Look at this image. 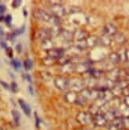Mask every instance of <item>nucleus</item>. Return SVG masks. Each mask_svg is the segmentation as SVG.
Segmentation results:
<instances>
[{"mask_svg":"<svg viewBox=\"0 0 129 130\" xmlns=\"http://www.w3.org/2000/svg\"><path fill=\"white\" fill-rule=\"evenodd\" d=\"M33 15L36 19H37V20L46 22H48V21L50 20V18L51 17V14H50L48 12H47L46 10H44L43 9L35 10L33 13Z\"/></svg>","mask_w":129,"mask_h":130,"instance_id":"f257e3e1","label":"nucleus"},{"mask_svg":"<svg viewBox=\"0 0 129 130\" xmlns=\"http://www.w3.org/2000/svg\"><path fill=\"white\" fill-rule=\"evenodd\" d=\"M50 10L51 12V15L55 16L58 18H63L64 15L66 14V9L63 7L61 4L58 5H51Z\"/></svg>","mask_w":129,"mask_h":130,"instance_id":"f03ea898","label":"nucleus"},{"mask_svg":"<svg viewBox=\"0 0 129 130\" xmlns=\"http://www.w3.org/2000/svg\"><path fill=\"white\" fill-rule=\"evenodd\" d=\"M54 84L57 89L63 90L68 87L69 80L63 76H57L54 79Z\"/></svg>","mask_w":129,"mask_h":130,"instance_id":"7ed1b4c3","label":"nucleus"},{"mask_svg":"<svg viewBox=\"0 0 129 130\" xmlns=\"http://www.w3.org/2000/svg\"><path fill=\"white\" fill-rule=\"evenodd\" d=\"M35 37L37 40H41V41L46 40V39L51 38L50 30L48 29H44V28L37 29L35 34Z\"/></svg>","mask_w":129,"mask_h":130,"instance_id":"20e7f679","label":"nucleus"},{"mask_svg":"<svg viewBox=\"0 0 129 130\" xmlns=\"http://www.w3.org/2000/svg\"><path fill=\"white\" fill-rule=\"evenodd\" d=\"M48 56L52 58L53 60H59L64 55V50L63 48H53L51 50L47 52Z\"/></svg>","mask_w":129,"mask_h":130,"instance_id":"39448f33","label":"nucleus"},{"mask_svg":"<svg viewBox=\"0 0 129 130\" xmlns=\"http://www.w3.org/2000/svg\"><path fill=\"white\" fill-rule=\"evenodd\" d=\"M77 120H78V121L79 123H81V124L86 125L91 120V116H90V114L88 113L82 112V113H79L78 114V116H77Z\"/></svg>","mask_w":129,"mask_h":130,"instance_id":"423d86ee","label":"nucleus"},{"mask_svg":"<svg viewBox=\"0 0 129 130\" xmlns=\"http://www.w3.org/2000/svg\"><path fill=\"white\" fill-rule=\"evenodd\" d=\"M74 38L76 39L78 41H84V40H86V39L88 38V34L84 30L78 29V30H76L75 32H74Z\"/></svg>","mask_w":129,"mask_h":130,"instance_id":"0eeeda50","label":"nucleus"},{"mask_svg":"<svg viewBox=\"0 0 129 130\" xmlns=\"http://www.w3.org/2000/svg\"><path fill=\"white\" fill-rule=\"evenodd\" d=\"M64 99L66 100V102H69V103H75L77 102V100H78V94H77L75 91H70L67 92L64 95Z\"/></svg>","mask_w":129,"mask_h":130,"instance_id":"6e6552de","label":"nucleus"},{"mask_svg":"<svg viewBox=\"0 0 129 130\" xmlns=\"http://www.w3.org/2000/svg\"><path fill=\"white\" fill-rule=\"evenodd\" d=\"M18 103H19V105H20L22 109L23 110L24 113L28 117H30V115H31V107L29 104L26 102H25L23 99H18Z\"/></svg>","mask_w":129,"mask_h":130,"instance_id":"1a4fd4ad","label":"nucleus"},{"mask_svg":"<svg viewBox=\"0 0 129 130\" xmlns=\"http://www.w3.org/2000/svg\"><path fill=\"white\" fill-rule=\"evenodd\" d=\"M54 46H55L54 42L51 41V38H48V39H46V40H44V41H42L41 44V49L45 50V51H47V52L51 50V48H55Z\"/></svg>","mask_w":129,"mask_h":130,"instance_id":"9d476101","label":"nucleus"},{"mask_svg":"<svg viewBox=\"0 0 129 130\" xmlns=\"http://www.w3.org/2000/svg\"><path fill=\"white\" fill-rule=\"evenodd\" d=\"M107 118L106 117L102 114H98L94 118V123L98 126H103L106 124Z\"/></svg>","mask_w":129,"mask_h":130,"instance_id":"9b49d317","label":"nucleus"},{"mask_svg":"<svg viewBox=\"0 0 129 130\" xmlns=\"http://www.w3.org/2000/svg\"><path fill=\"white\" fill-rule=\"evenodd\" d=\"M60 36L63 38L66 41H70L74 38V32L69 31V30H63L62 31Z\"/></svg>","mask_w":129,"mask_h":130,"instance_id":"f8f14e48","label":"nucleus"},{"mask_svg":"<svg viewBox=\"0 0 129 130\" xmlns=\"http://www.w3.org/2000/svg\"><path fill=\"white\" fill-rule=\"evenodd\" d=\"M105 32L106 35H114L117 34V28L113 24H107L105 26Z\"/></svg>","mask_w":129,"mask_h":130,"instance_id":"ddd939ff","label":"nucleus"},{"mask_svg":"<svg viewBox=\"0 0 129 130\" xmlns=\"http://www.w3.org/2000/svg\"><path fill=\"white\" fill-rule=\"evenodd\" d=\"M50 30V34H51V37H59L60 36L61 32L63 31V29L60 28V25H56V26H52L51 29H49Z\"/></svg>","mask_w":129,"mask_h":130,"instance_id":"4468645a","label":"nucleus"},{"mask_svg":"<svg viewBox=\"0 0 129 130\" xmlns=\"http://www.w3.org/2000/svg\"><path fill=\"white\" fill-rule=\"evenodd\" d=\"M68 87H70V89L72 90V91H74V90H81L82 85H81V83L79 81H77V80H71V81H70L69 80Z\"/></svg>","mask_w":129,"mask_h":130,"instance_id":"2eb2a0df","label":"nucleus"},{"mask_svg":"<svg viewBox=\"0 0 129 130\" xmlns=\"http://www.w3.org/2000/svg\"><path fill=\"white\" fill-rule=\"evenodd\" d=\"M74 69H75L74 65L70 62V63H67L66 64L63 65L60 71L62 73H70V72H71V71H73Z\"/></svg>","mask_w":129,"mask_h":130,"instance_id":"dca6fc26","label":"nucleus"},{"mask_svg":"<svg viewBox=\"0 0 129 130\" xmlns=\"http://www.w3.org/2000/svg\"><path fill=\"white\" fill-rule=\"evenodd\" d=\"M12 116H13V118H14V122L17 125H19V123H20V121H21L20 113H19L16 109H13L12 110Z\"/></svg>","mask_w":129,"mask_h":130,"instance_id":"f3484780","label":"nucleus"},{"mask_svg":"<svg viewBox=\"0 0 129 130\" xmlns=\"http://www.w3.org/2000/svg\"><path fill=\"white\" fill-rule=\"evenodd\" d=\"M48 23H49L51 25V27H52V26H56V25H60V18H56L55 16L51 15L50 20L48 21Z\"/></svg>","mask_w":129,"mask_h":130,"instance_id":"a211bd4d","label":"nucleus"},{"mask_svg":"<svg viewBox=\"0 0 129 130\" xmlns=\"http://www.w3.org/2000/svg\"><path fill=\"white\" fill-rule=\"evenodd\" d=\"M70 58L69 57V56H66V55H63L61 58H60V59L58 60L59 63L61 64L62 66L67 63H70Z\"/></svg>","mask_w":129,"mask_h":130,"instance_id":"6ab92c4d","label":"nucleus"},{"mask_svg":"<svg viewBox=\"0 0 129 130\" xmlns=\"http://www.w3.org/2000/svg\"><path fill=\"white\" fill-rule=\"evenodd\" d=\"M109 59H110L112 63H118L120 60V58L119 56V54L114 53L110 54V56H109Z\"/></svg>","mask_w":129,"mask_h":130,"instance_id":"aec40b11","label":"nucleus"},{"mask_svg":"<svg viewBox=\"0 0 129 130\" xmlns=\"http://www.w3.org/2000/svg\"><path fill=\"white\" fill-rule=\"evenodd\" d=\"M11 64H12V66L14 67V68L15 69V71H19L22 67L21 62L18 60H16V59H14V60H11Z\"/></svg>","mask_w":129,"mask_h":130,"instance_id":"412c9836","label":"nucleus"},{"mask_svg":"<svg viewBox=\"0 0 129 130\" xmlns=\"http://www.w3.org/2000/svg\"><path fill=\"white\" fill-rule=\"evenodd\" d=\"M24 68L25 70H30L33 68V62L30 59H26L24 61Z\"/></svg>","mask_w":129,"mask_h":130,"instance_id":"4be33fe9","label":"nucleus"},{"mask_svg":"<svg viewBox=\"0 0 129 130\" xmlns=\"http://www.w3.org/2000/svg\"><path fill=\"white\" fill-rule=\"evenodd\" d=\"M41 77L42 79L44 80V81H49L51 79V75L49 72H48V71H42V72L41 73Z\"/></svg>","mask_w":129,"mask_h":130,"instance_id":"5701e85b","label":"nucleus"},{"mask_svg":"<svg viewBox=\"0 0 129 130\" xmlns=\"http://www.w3.org/2000/svg\"><path fill=\"white\" fill-rule=\"evenodd\" d=\"M115 40H116V41H117V43H119V44H123L124 42V41H125V38H124V37L122 34H118L116 35Z\"/></svg>","mask_w":129,"mask_h":130,"instance_id":"b1692460","label":"nucleus"},{"mask_svg":"<svg viewBox=\"0 0 129 130\" xmlns=\"http://www.w3.org/2000/svg\"><path fill=\"white\" fill-rule=\"evenodd\" d=\"M25 25H23V26H22V27H20V28L17 29L14 32H13V34H14L15 37L17 36V35H21V34H22L23 32H25Z\"/></svg>","mask_w":129,"mask_h":130,"instance_id":"393cba45","label":"nucleus"},{"mask_svg":"<svg viewBox=\"0 0 129 130\" xmlns=\"http://www.w3.org/2000/svg\"><path fill=\"white\" fill-rule=\"evenodd\" d=\"M101 41H103V43H104L105 45H108V44H110L111 39H110V37H109L108 35H105V36H103V37H102Z\"/></svg>","mask_w":129,"mask_h":130,"instance_id":"a878e982","label":"nucleus"},{"mask_svg":"<svg viewBox=\"0 0 129 130\" xmlns=\"http://www.w3.org/2000/svg\"><path fill=\"white\" fill-rule=\"evenodd\" d=\"M55 60H53L52 58H51L49 56H48L47 58H45V59H44V64H46V65H51V64H53Z\"/></svg>","mask_w":129,"mask_h":130,"instance_id":"bb28decb","label":"nucleus"},{"mask_svg":"<svg viewBox=\"0 0 129 130\" xmlns=\"http://www.w3.org/2000/svg\"><path fill=\"white\" fill-rule=\"evenodd\" d=\"M22 3V2L21 0H14V1H13V3H12V6L14 8H17L21 6Z\"/></svg>","mask_w":129,"mask_h":130,"instance_id":"cd10ccee","label":"nucleus"},{"mask_svg":"<svg viewBox=\"0 0 129 130\" xmlns=\"http://www.w3.org/2000/svg\"><path fill=\"white\" fill-rule=\"evenodd\" d=\"M34 116H35V122H36V127H37V128H39L40 124H41V120H40L39 117H38V115H37V113H36V112H35V113H34Z\"/></svg>","mask_w":129,"mask_h":130,"instance_id":"c85d7f7f","label":"nucleus"},{"mask_svg":"<svg viewBox=\"0 0 129 130\" xmlns=\"http://www.w3.org/2000/svg\"><path fill=\"white\" fill-rule=\"evenodd\" d=\"M10 90H12V91H14V92H17V85L16 83L13 82L11 83V85H10Z\"/></svg>","mask_w":129,"mask_h":130,"instance_id":"c756f323","label":"nucleus"},{"mask_svg":"<svg viewBox=\"0 0 129 130\" xmlns=\"http://www.w3.org/2000/svg\"><path fill=\"white\" fill-rule=\"evenodd\" d=\"M4 21L7 24V25H10L11 23V21H12V17L11 15H7V16H6L4 18Z\"/></svg>","mask_w":129,"mask_h":130,"instance_id":"7c9ffc66","label":"nucleus"},{"mask_svg":"<svg viewBox=\"0 0 129 130\" xmlns=\"http://www.w3.org/2000/svg\"><path fill=\"white\" fill-rule=\"evenodd\" d=\"M0 83H1V85H2L5 89H6V90H10V87L6 83L3 82V81H2V80H0Z\"/></svg>","mask_w":129,"mask_h":130,"instance_id":"2f4dec72","label":"nucleus"},{"mask_svg":"<svg viewBox=\"0 0 129 130\" xmlns=\"http://www.w3.org/2000/svg\"><path fill=\"white\" fill-rule=\"evenodd\" d=\"M15 48H16V51L17 52V53H21V52H22V44H17L16 45Z\"/></svg>","mask_w":129,"mask_h":130,"instance_id":"473e14b6","label":"nucleus"},{"mask_svg":"<svg viewBox=\"0 0 129 130\" xmlns=\"http://www.w3.org/2000/svg\"><path fill=\"white\" fill-rule=\"evenodd\" d=\"M5 11H6V6L3 4L0 3V14H2V13H3Z\"/></svg>","mask_w":129,"mask_h":130,"instance_id":"72a5a7b5","label":"nucleus"},{"mask_svg":"<svg viewBox=\"0 0 129 130\" xmlns=\"http://www.w3.org/2000/svg\"><path fill=\"white\" fill-rule=\"evenodd\" d=\"M28 90H29V94H30L31 95H33V94H34L33 88V87H32L31 85H29V87H28Z\"/></svg>","mask_w":129,"mask_h":130,"instance_id":"f704fd0d","label":"nucleus"},{"mask_svg":"<svg viewBox=\"0 0 129 130\" xmlns=\"http://www.w3.org/2000/svg\"><path fill=\"white\" fill-rule=\"evenodd\" d=\"M6 52H7V54H8V56H10V57H12V56H13V52H12V50H11V48H6Z\"/></svg>","mask_w":129,"mask_h":130,"instance_id":"c9c22d12","label":"nucleus"},{"mask_svg":"<svg viewBox=\"0 0 129 130\" xmlns=\"http://www.w3.org/2000/svg\"><path fill=\"white\" fill-rule=\"evenodd\" d=\"M25 78H26V79L29 83H31L32 82V79H31V76L29 75V74H25Z\"/></svg>","mask_w":129,"mask_h":130,"instance_id":"e433bc0d","label":"nucleus"},{"mask_svg":"<svg viewBox=\"0 0 129 130\" xmlns=\"http://www.w3.org/2000/svg\"><path fill=\"white\" fill-rule=\"evenodd\" d=\"M51 3V5H58V4H61L60 1H51L50 2Z\"/></svg>","mask_w":129,"mask_h":130,"instance_id":"4c0bfd02","label":"nucleus"},{"mask_svg":"<svg viewBox=\"0 0 129 130\" xmlns=\"http://www.w3.org/2000/svg\"><path fill=\"white\" fill-rule=\"evenodd\" d=\"M3 35H4L3 29V28H2V27H0V38H3Z\"/></svg>","mask_w":129,"mask_h":130,"instance_id":"58836bf2","label":"nucleus"},{"mask_svg":"<svg viewBox=\"0 0 129 130\" xmlns=\"http://www.w3.org/2000/svg\"><path fill=\"white\" fill-rule=\"evenodd\" d=\"M0 44H1V46H2L3 48H7V47H6V44L5 42H3V41L0 42Z\"/></svg>","mask_w":129,"mask_h":130,"instance_id":"ea45409f","label":"nucleus"},{"mask_svg":"<svg viewBox=\"0 0 129 130\" xmlns=\"http://www.w3.org/2000/svg\"><path fill=\"white\" fill-rule=\"evenodd\" d=\"M0 130H2V128L1 127H0Z\"/></svg>","mask_w":129,"mask_h":130,"instance_id":"a19ab883","label":"nucleus"}]
</instances>
